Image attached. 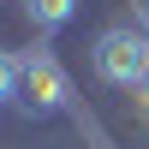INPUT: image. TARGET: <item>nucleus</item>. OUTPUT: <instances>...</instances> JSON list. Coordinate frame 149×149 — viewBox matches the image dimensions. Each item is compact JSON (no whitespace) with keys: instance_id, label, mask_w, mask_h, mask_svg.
I'll return each mask as SVG.
<instances>
[{"instance_id":"obj_5","label":"nucleus","mask_w":149,"mask_h":149,"mask_svg":"<svg viewBox=\"0 0 149 149\" xmlns=\"http://www.w3.org/2000/svg\"><path fill=\"white\" fill-rule=\"evenodd\" d=\"M143 102H149V90H143Z\"/></svg>"},{"instance_id":"obj_2","label":"nucleus","mask_w":149,"mask_h":149,"mask_svg":"<svg viewBox=\"0 0 149 149\" xmlns=\"http://www.w3.org/2000/svg\"><path fill=\"white\" fill-rule=\"evenodd\" d=\"M18 95H24L30 113H54V107H66L72 84H66V72H60L54 48H30V54H18Z\"/></svg>"},{"instance_id":"obj_4","label":"nucleus","mask_w":149,"mask_h":149,"mask_svg":"<svg viewBox=\"0 0 149 149\" xmlns=\"http://www.w3.org/2000/svg\"><path fill=\"white\" fill-rule=\"evenodd\" d=\"M6 95H18V54L0 48V102H6Z\"/></svg>"},{"instance_id":"obj_3","label":"nucleus","mask_w":149,"mask_h":149,"mask_svg":"<svg viewBox=\"0 0 149 149\" xmlns=\"http://www.w3.org/2000/svg\"><path fill=\"white\" fill-rule=\"evenodd\" d=\"M24 12H30L36 30H60V24H72L78 0H24Z\"/></svg>"},{"instance_id":"obj_1","label":"nucleus","mask_w":149,"mask_h":149,"mask_svg":"<svg viewBox=\"0 0 149 149\" xmlns=\"http://www.w3.org/2000/svg\"><path fill=\"white\" fill-rule=\"evenodd\" d=\"M95 78L102 84H119V90H137L149 78V36L137 30H102L95 36Z\"/></svg>"}]
</instances>
